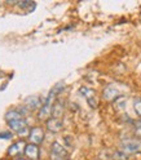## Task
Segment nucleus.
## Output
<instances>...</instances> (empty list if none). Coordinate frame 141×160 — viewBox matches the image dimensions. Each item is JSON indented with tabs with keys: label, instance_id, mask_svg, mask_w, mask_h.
I'll return each mask as SVG.
<instances>
[{
	"label": "nucleus",
	"instance_id": "nucleus-1",
	"mask_svg": "<svg viewBox=\"0 0 141 160\" xmlns=\"http://www.w3.org/2000/svg\"><path fill=\"white\" fill-rule=\"evenodd\" d=\"M120 151L127 155L141 154V138H127L120 142Z\"/></svg>",
	"mask_w": 141,
	"mask_h": 160
},
{
	"label": "nucleus",
	"instance_id": "nucleus-2",
	"mask_svg": "<svg viewBox=\"0 0 141 160\" xmlns=\"http://www.w3.org/2000/svg\"><path fill=\"white\" fill-rule=\"evenodd\" d=\"M9 128L12 129L13 132H16L18 136L21 137H29L30 134V129L27 127V122L25 119H19V120H14V122L8 123Z\"/></svg>",
	"mask_w": 141,
	"mask_h": 160
},
{
	"label": "nucleus",
	"instance_id": "nucleus-3",
	"mask_svg": "<svg viewBox=\"0 0 141 160\" xmlns=\"http://www.w3.org/2000/svg\"><path fill=\"white\" fill-rule=\"evenodd\" d=\"M29 141H30V143L40 145L44 141V129L42 127L31 128L30 129V134H29Z\"/></svg>",
	"mask_w": 141,
	"mask_h": 160
},
{
	"label": "nucleus",
	"instance_id": "nucleus-4",
	"mask_svg": "<svg viewBox=\"0 0 141 160\" xmlns=\"http://www.w3.org/2000/svg\"><path fill=\"white\" fill-rule=\"evenodd\" d=\"M67 156V152L65 147L60 143V142H53L51 146V158L52 160H65V158Z\"/></svg>",
	"mask_w": 141,
	"mask_h": 160
},
{
	"label": "nucleus",
	"instance_id": "nucleus-5",
	"mask_svg": "<svg viewBox=\"0 0 141 160\" xmlns=\"http://www.w3.org/2000/svg\"><path fill=\"white\" fill-rule=\"evenodd\" d=\"M80 93H82V96L87 99V102H88V105L91 107H97L98 101L96 98V92L93 91V89L87 88V87H82L80 88Z\"/></svg>",
	"mask_w": 141,
	"mask_h": 160
},
{
	"label": "nucleus",
	"instance_id": "nucleus-6",
	"mask_svg": "<svg viewBox=\"0 0 141 160\" xmlns=\"http://www.w3.org/2000/svg\"><path fill=\"white\" fill-rule=\"evenodd\" d=\"M120 97V93L118 89L113 85V84H107L104 91H102V98L105 99V101H115L117 98Z\"/></svg>",
	"mask_w": 141,
	"mask_h": 160
},
{
	"label": "nucleus",
	"instance_id": "nucleus-7",
	"mask_svg": "<svg viewBox=\"0 0 141 160\" xmlns=\"http://www.w3.org/2000/svg\"><path fill=\"white\" fill-rule=\"evenodd\" d=\"M52 106H53V103H49V102L43 101V105H42V107L39 108V112H38V119L39 120H45V122L48 119H51Z\"/></svg>",
	"mask_w": 141,
	"mask_h": 160
},
{
	"label": "nucleus",
	"instance_id": "nucleus-8",
	"mask_svg": "<svg viewBox=\"0 0 141 160\" xmlns=\"http://www.w3.org/2000/svg\"><path fill=\"white\" fill-rule=\"evenodd\" d=\"M42 99H40L39 96H29L26 99H25V102H24V106L29 110H38L42 107Z\"/></svg>",
	"mask_w": 141,
	"mask_h": 160
},
{
	"label": "nucleus",
	"instance_id": "nucleus-9",
	"mask_svg": "<svg viewBox=\"0 0 141 160\" xmlns=\"http://www.w3.org/2000/svg\"><path fill=\"white\" fill-rule=\"evenodd\" d=\"M45 127H47V129H48L49 132L57 133V132H60L62 129V120L52 116L51 119H48L47 122H45Z\"/></svg>",
	"mask_w": 141,
	"mask_h": 160
},
{
	"label": "nucleus",
	"instance_id": "nucleus-10",
	"mask_svg": "<svg viewBox=\"0 0 141 160\" xmlns=\"http://www.w3.org/2000/svg\"><path fill=\"white\" fill-rule=\"evenodd\" d=\"M25 155H26L30 160H39L40 151H39L38 145H34V143H29V145H26Z\"/></svg>",
	"mask_w": 141,
	"mask_h": 160
},
{
	"label": "nucleus",
	"instance_id": "nucleus-11",
	"mask_svg": "<svg viewBox=\"0 0 141 160\" xmlns=\"http://www.w3.org/2000/svg\"><path fill=\"white\" fill-rule=\"evenodd\" d=\"M25 148H26V143L24 141H17V142H14L11 147L8 148V155L16 156L18 154H21L22 151L25 152Z\"/></svg>",
	"mask_w": 141,
	"mask_h": 160
},
{
	"label": "nucleus",
	"instance_id": "nucleus-12",
	"mask_svg": "<svg viewBox=\"0 0 141 160\" xmlns=\"http://www.w3.org/2000/svg\"><path fill=\"white\" fill-rule=\"evenodd\" d=\"M62 114H64V105L60 99H56L53 102V106H52V116L57 118V119H61Z\"/></svg>",
	"mask_w": 141,
	"mask_h": 160
},
{
	"label": "nucleus",
	"instance_id": "nucleus-13",
	"mask_svg": "<svg viewBox=\"0 0 141 160\" xmlns=\"http://www.w3.org/2000/svg\"><path fill=\"white\" fill-rule=\"evenodd\" d=\"M19 119H22V114L19 112L17 108L9 110V111H7V114H5V120L8 123L14 122V120H19Z\"/></svg>",
	"mask_w": 141,
	"mask_h": 160
},
{
	"label": "nucleus",
	"instance_id": "nucleus-14",
	"mask_svg": "<svg viewBox=\"0 0 141 160\" xmlns=\"http://www.w3.org/2000/svg\"><path fill=\"white\" fill-rule=\"evenodd\" d=\"M17 5L21 8V9H25V11H27V12H33L34 9H35V7H36V4H35L34 2H30V0H24V2H18Z\"/></svg>",
	"mask_w": 141,
	"mask_h": 160
},
{
	"label": "nucleus",
	"instance_id": "nucleus-15",
	"mask_svg": "<svg viewBox=\"0 0 141 160\" xmlns=\"http://www.w3.org/2000/svg\"><path fill=\"white\" fill-rule=\"evenodd\" d=\"M114 106L117 110H123L126 107V98L123 96H120L119 98H117L114 101Z\"/></svg>",
	"mask_w": 141,
	"mask_h": 160
},
{
	"label": "nucleus",
	"instance_id": "nucleus-16",
	"mask_svg": "<svg viewBox=\"0 0 141 160\" xmlns=\"http://www.w3.org/2000/svg\"><path fill=\"white\" fill-rule=\"evenodd\" d=\"M133 108H135V111H136V114L141 118V98H135L133 99Z\"/></svg>",
	"mask_w": 141,
	"mask_h": 160
},
{
	"label": "nucleus",
	"instance_id": "nucleus-17",
	"mask_svg": "<svg viewBox=\"0 0 141 160\" xmlns=\"http://www.w3.org/2000/svg\"><path fill=\"white\" fill-rule=\"evenodd\" d=\"M135 134L137 136V138H141V119L135 123Z\"/></svg>",
	"mask_w": 141,
	"mask_h": 160
},
{
	"label": "nucleus",
	"instance_id": "nucleus-18",
	"mask_svg": "<svg viewBox=\"0 0 141 160\" xmlns=\"http://www.w3.org/2000/svg\"><path fill=\"white\" fill-rule=\"evenodd\" d=\"M0 138L9 139V138H12V133L11 132H2V133H0Z\"/></svg>",
	"mask_w": 141,
	"mask_h": 160
},
{
	"label": "nucleus",
	"instance_id": "nucleus-19",
	"mask_svg": "<svg viewBox=\"0 0 141 160\" xmlns=\"http://www.w3.org/2000/svg\"><path fill=\"white\" fill-rule=\"evenodd\" d=\"M14 160H26V159H22V158H17V159H14Z\"/></svg>",
	"mask_w": 141,
	"mask_h": 160
}]
</instances>
